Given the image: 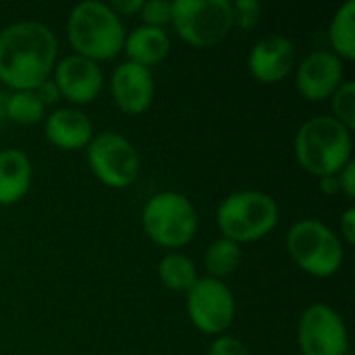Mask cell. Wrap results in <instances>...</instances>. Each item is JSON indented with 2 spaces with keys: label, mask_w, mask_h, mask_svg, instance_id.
<instances>
[{
  "label": "cell",
  "mask_w": 355,
  "mask_h": 355,
  "mask_svg": "<svg viewBox=\"0 0 355 355\" xmlns=\"http://www.w3.org/2000/svg\"><path fill=\"white\" fill-rule=\"evenodd\" d=\"M144 25L166 29L173 21V2L171 0H144V6L139 10Z\"/></svg>",
  "instance_id": "cell-24"
},
{
  "label": "cell",
  "mask_w": 355,
  "mask_h": 355,
  "mask_svg": "<svg viewBox=\"0 0 355 355\" xmlns=\"http://www.w3.org/2000/svg\"><path fill=\"white\" fill-rule=\"evenodd\" d=\"M154 94H156V83L150 69L125 60L112 71L110 96L121 112L129 116H137L146 112L154 102Z\"/></svg>",
  "instance_id": "cell-14"
},
{
  "label": "cell",
  "mask_w": 355,
  "mask_h": 355,
  "mask_svg": "<svg viewBox=\"0 0 355 355\" xmlns=\"http://www.w3.org/2000/svg\"><path fill=\"white\" fill-rule=\"evenodd\" d=\"M56 33L37 21H19L0 31V83L12 92L35 89L52 77Z\"/></svg>",
  "instance_id": "cell-1"
},
{
  "label": "cell",
  "mask_w": 355,
  "mask_h": 355,
  "mask_svg": "<svg viewBox=\"0 0 355 355\" xmlns=\"http://www.w3.org/2000/svg\"><path fill=\"white\" fill-rule=\"evenodd\" d=\"M333 119H337L341 125H345L349 131L355 129V81H343L335 94L329 98Z\"/></svg>",
  "instance_id": "cell-22"
},
{
  "label": "cell",
  "mask_w": 355,
  "mask_h": 355,
  "mask_svg": "<svg viewBox=\"0 0 355 355\" xmlns=\"http://www.w3.org/2000/svg\"><path fill=\"white\" fill-rule=\"evenodd\" d=\"M4 116L17 125H37L46 119V106L33 89L10 92L4 98Z\"/></svg>",
  "instance_id": "cell-21"
},
{
  "label": "cell",
  "mask_w": 355,
  "mask_h": 355,
  "mask_svg": "<svg viewBox=\"0 0 355 355\" xmlns=\"http://www.w3.org/2000/svg\"><path fill=\"white\" fill-rule=\"evenodd\" d=\"M127 29L106 2L89 0L73 6L67 19V37L73 54L94 62L112 60L123 52Z\"/></svg>",
  "instance_id": "cell-3"
},
{
  "label": "cell",
  "mask_w": 355,
  "mask_h": 355,
  "mask_svg": "<svg viewBox=\"0 0 355 355\" xmlns=\"http://www.w3.org/2000/svg\"><path fill=\"white\" fill-rule=\"evenodd\" d=\"M300 166L312 177L337 175L354 160L352 131L331 114H316L304 121L293 141Z\"/></svg>",
  "instance_id": "cell-2"
},
{
  "label": "cell",
  "mask_w": 355,
  "mask_h": 355,
  "mask_svg": "<svg viewBox=\"0 0 355 355\" xmlns=\"http://www.w3.org/2000/svg\"><path fill=\"white\" fill-rule=\"evenodd\" d=\"M343 243L355 245V208L349 206L343 214H341V223H339V233Z\"/></svg>",
  "instance_id": "cell-27"
},
{
  "label": "cell",
  "mask_w": 355,
  "mask_h": 355,
  "mask_svg": "<svg viewBox=\"0 0 355 355\" xmlns=\"http://www.w3.org/2000/svg\"><path fill=\"white\" fill-rule=\"evenodd\" d=\"M208 355H252V352L239 339L231 335H220V337H214Z\"/></svg>",
  "instance_id": "cell-25"
},
{
  "label": "cell",
  "mask_w": 355,
  "mask_h": 355,
  "mask_svg": "<svg viewBox=\"0 0 355 355\" xmlns=\"http://www.w3.org/2000/svg\"><path fill=\"white\" fill-rule=\"evenodd\" d=\"M297 67L295 44L281 33L264 35L254 44L248 56L250 75L260 83H281Z\"/></svg>",
  "instance_id": "cell-13"
},
{
  "label": "cell",
  "mask_w": 355,
  "mask_h": 355,
  "mask_svg": "<svg viewBox=\"0 0 355 355\" xmlns=\"http://www.w3.org/2000/svg\"><path fill=\"white\" fill-rule=\"evenodd\" d=\"M231 10H233V27L250 31L260 25L264 8L258 0H235L231 2Z\"/></svg>",
  "instance_id": "cell-23"
},
{
  "label": "cell",
  "mask_w": 355,
  "mask_h": 355,
  "mask_svg": "<svg viewBox=\"0 0 355 355\" xmlns=\"http://www.w3.org/2000/svg\"><path fill=\"white\" fill-rule=\"evenodd\" d=\"M108 6L112 8V12L116 17H133V15H139L141 6H144V0H114V2H108Z\"/></svg>",
  "instance_id": "cell-29"
},
{
  "label": "cell",
  "mask_w": 355,
  "mask_h": 355,
  "mask_svg": "<svg viewBox=\"0 0 355 355\" xmlns=\"http://www.w3.org/2000/svg\"><path fill=\"white\" fill-rule=\"evenodd\" d=\"M343 83V60L331 50H314L295 67V87L304 100H329Z\"/></svg>",
  "instance_id": "cell-12"
},
{
  "label": "cell",
  "mask_w": 355,
  "mask_h": 355,
  "mask_svg": "<svg viewBox=\"0 0 355 355\" xmlns=\"http://www.w3.org/2000/svg\"><path fill=\"white\" fill-rule=\"evenodd\" d=\"M198 210L185 193L160 191L154 193L141 212L146 235L164 250H181L189 245L198 233Z\"/></svg>",
  "instance_id": "cell-6"
},
{
  "label": "cell",
  "mask_w": 355,
  "mask_h": 355,
  "mask_svg": "<svg viewBox=\"0 0 355 355\" xmlns=\"http://www.w3.org/2000/svg\"><path fill=\"white\" fill-rule=\"evenodd\" d=\"M44 135L54 148L62 152H75V150H85L96 133L89 116L83 110L67 106L46 114Z\"/></svg>",
  "instance_id": "cell-15"
},
{
  "label": "cell",
  "mask_w": 355,
  "mask_h": 355,
  "mask_svg": "<svg viewBox=\"0 0 355 355\" xmlns=\"http://www.w3.org/2000/svg\"><path fill=\"white\" fill-rule=\"evenodd\" d=\"M241 258H243L241 245L231 239L220 237L208 245V250L204 254V266L212 279L223 281V279L231 277L233 272H237Z\"/></svg>",
  "instance_id": "cell-20"
},
{
  "label": "cell",
  "mask_w": 355,
  "mask_h": 355,
  "mask_svg": "<svg viewBox=\"0 0 355 355\" xmlns=\"http://www.w3.org/2000/svg\"><path fill=\"white\" fill-rule=\"evenodd\" d=\"M33 166L23 150H0V206L21 202L31 187Z\"/></svg>",
  "instance_id": "cell-16"
},
{
  "label": "cell",
  "mask_w": 355,
  "mask_h": 355,
  "mask_svg": "<svg viewBox=\"0 0 355 355\" xmlns=\"http://www.w3.org/2000/svg\"><path fill=\"white\" fill-rule=\"evenodd\" d=\"M52 81L60 92V100L71 102L75 108L92 104L100 96L104 87V73L98 62L79 54H69L56 62L52 71Z\"/></svg>",
  "instance_id": "cell-11"
},
{
  "label": "cell",
  "mask_w": 355,
  "mask_h": 355,
  "mask_svg": "<svg viewBox=\"0 0 355 355\" xmlns=\"http://www.w3.org/2000/svg\"><path fill=\"white\" fill-rule=\"evenodd\" d=\"M87 164L94 177L110 189L131 187L141 171L139 152L135 146L116 131L96 133L85 148Z\"/></svg>",
  "instance_id": "cell-8"
},
{
  "label": "cell",
  "mask_w": 355,
  "mask_h": 355,
  "mask_svg": "<svg viewBox=\"0 0 355 355\" xmlns=\"http://www.w3.org/2000/svg\"><path fill=\"white\" fill-rule=\"evenodd\" d=\"M337 181H339V189L347 200L355 198V160H349L339 173H337Z\"/></svg>",
  "instance_id": "cell-26"
},
{
  "label": "cell",
  "mask_w": 355,
  "mask_h": 355,
  "mask_svg": "<svg viewBox=\"0 0 355 355\" xmlns=\"http://www.w3.org/2000/svg\"><path fill=\"white\" fill-rule=\"evenodd\" d=\"M177 35L193 48L220 44L233 29L229 0H175L173 21Z\"/></svg>",
  "instance_id": "cell-7"
},
{
  "label": "cell",
  "mask_w": 355,
  "mask_h": 355,
  "mask_svg": "<svg viewBox=\"0 0 355 355\" xmlns=\"http://www.w3.org/2000/svg\"><path fill=\"white\" fill-rule=\"evenodd\" d=\"M302 355H347L349 331L343 316L329 304H312L297 322Z\"/></svg>",
  "instance_id": "cell-10"
},
{
  "label": "cell",
  "mask_w": 355,
  "mask_h": 355,
  "mask_svg": "<svg viewBox=\"0 0 355 355\" xmlns=\"http://www.w3.org/2000/svg\"><path fill=\"white\" fill-rule=\"evenodd\" d=\"M329 44L331 52L343 62L355 58V0H347L333 15L329 25Z\"/></svg>",
  "instance_id": "cell-18"
},
{
  "label": "cell",
  "mask_w": 355,
  "mask_h": 355,
  "mask_svg": "<svg viewBox=\"0 0 355 355\" xmlns=\"http://www.w3.org/2000/svg\"><path fill=\"white\" fill-rule=\"evenodd\" d=\"M320 191L329 198H335L341 193L339 189V181H337V175H327V177H320Z\"/></svg>",
  "instance_id": "cell-30"
},
{
  "label": "cell",
  "mask_w": 355,
  "mask_h": 355,
  "mask_svg": "<svg viewBox=\"0 0 355 355\" xmlns=\"http://www.w3.org/2000/svg\"><path fill=\"white\" fill-rule=\"evenodd\" d=\"M33 92H35V96L42 100V104H44V106L56 104V102L60 100V92H58V87H56V83L52 81V77H50V79H46L44 83H40Z\"/></svg>",
  "instance_id": "cell-28"
},
{
  "label": "cell",
  "mask_w": 355,
  "mask_h": 355,
  "mask_svg": "<svg viewBox=\"0 0 355 355\" xmlns=\"http://www.w3.org/2000/svg\"><path fill=\"white\" fill-rule=\"evenodd\" d=\"M281 220L277 200L258 189L229 193L216 208V225L225 239L239 245L254 243L270 235Z\"/></svg>",
  "instance_id": "cell-4"
},
{
  "label": "cell",
  "mask_w": 355,
  "mask_h": 355,
  "mask_svg": "<svg viewBox=\"0 0 355 355\" xmlns=\"http://www.w3.org/2000/svg\"><path fill=\"white\" fill-rule=\"evenodd\" d=\"M185 295L187 316L202 335L220 337L229 331L235 320L237 302L225 281L200 277Z\"/></svg>",
  "instance_id": "cell-9"
},
{
  "label": "cell",
  "mask_w": 355,
  "mask_h": 355,
  "mask_svg": "<svg viewBox=\"0 0 355 355\" xmlns=\"http://www.w3.org/2000/svg\"><path fill=\"white\" fill-rule=\"evenodd\" d=\"M123 52L129 62L152 71V67L160 64L171 54V35L166 29L139 25L125 35Z\"/></svg>",
  "instance_id": "cell-17"
},
{
  "label": "cell",
  "mask_w": 355,
  "mask_h": 355,
  "mask_svg": "<svg viewBox=\"0 0 355 355\" xmlns=\"http://www.w3.org/2000/svg\"><path fill=\"white\" fill-rule=\"evenodd\" d=\"M287 252L291 260L310 277H335L345 260V243L329 225L316 218L297 220L287 233Z\"/></svg>",
  "instance_id": "cell-5"
},
{
  "label": "cell",
  "mask_w": 355,
  "mask_h": 355,
  "mask_svg": "<svg viewBox=\"0 0 355 355\" xmlns=\"http://www.w3.org/2000/svg\"><path fill=\"white\" fill-rule=\"evenodd\" d=\"M158 277L160 283L175 293H187L200 279L196 262L181 252H168L162 256L158 262Z\"/></svg>",
  "instance_id": "cell-19"
}]
</instances>
